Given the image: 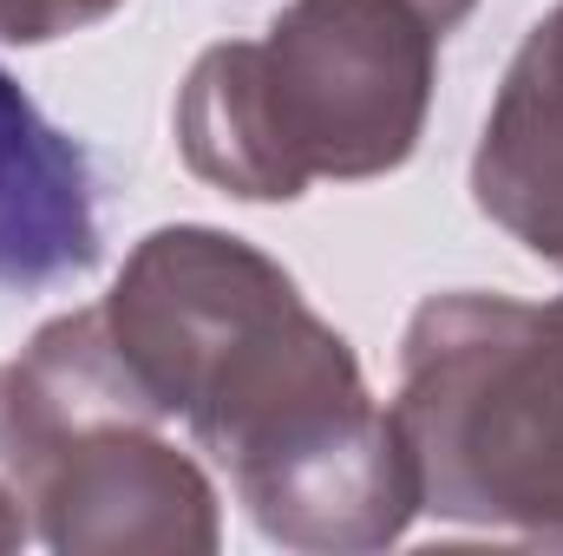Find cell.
<instances>
[{"instance_id":"6da1fadb","label":"cell","mask_w":563,"mask_h":556,"mask_svg":"<svg viewBox=\"0 0 563 556\" xmlns=\"http://www.w3.org/2000/svg\"><path fill=\"white\" fill-rule=\"evenodd\" d=\"M106 341L157 419L230 471L288 551H387L420 511L394 413L374 407L354 347L243 236L151 230L112 294Z\"/></svg>"},{"instance_id":"7a4b0ae2","label":"cell","mask_w":563,"mask_h":556,"mask_svg":"<svg viewBox=\"0 0 563 556\" xmlns=\"http://www.w3.org/2000/svg\"><path fill=\"white\" fill-rule=\"evenodd\" d=\"M432 73L439 26L413 0H288L263 40H223L190 66L177 151L243 203L380 177L420 144Z\"/></svg>"},{"instance_id":"3957f363","label":"cell","mask_w":563,"mask_h":556,"mask_svg":"<svg viewBox=\"0 0 563 556\" xmlns=\"http://www.w3.org/2000/svg\"><path fill=\"white\" fill-rule=\"evenodd\" d=\"M387 413L420 511L563 551V301L478 288L420 301Z\"/></svg>"},{"instance_id":"277c9868","label":"cell","mask_w":563,"mask_h":556,"mask_svg":"<svg viewBox=\"0 0 563 556\" xmlns=\"http://www.w3.org/2000/svg\"><path fill=\"white\" fill-rule=\"evenodd\" d=\"M40 537L66 556H210L217 491L144 419L53 432Z\"/></svg>"},{"instance_id":"5b68a950","label":"cell","mask_w":563,"mask_h":556,"mask_svg":"<svg viewBox=\"0 0 563 556\" xmlns=\"http://www.w3.org/2000/svg\"><path fill=\"white\" fill-rule=\"evenodd\" d=\"M99 263L92 157L0 73V288H53Z\"/></svg>"},{"instance_id":"8992f818","label":"cell","mask_w":563,"mask_h":556,"mask_svg":"<svg viewBox=\"0 0 563 556\" xmlns=\"http://www.w3.org/2000/svg\"><path fill=\"white\" fill-rule=\"evenodd\" d=\"M472 197L511 243L563 269V40L551 20L531 26L492 99Z\"/></svg>"},{"instance_id":"52a82bcc","label":"cell","mask_w":563,"mask_h":556,"mask_svg":"<svg viewBox=\"0 0 563 556\" xmlns=\"http://www.w3.org/2000/svg\"><path fill=\"white\" fill-rule=\"evenodd\" d=\"M53 432L33 413L20 367H0V551L40 537V478H46Z\"/></svg>"},{"instance_id":"ba28073f","label":"cell","mask_w":563,"mask_h":556,"mask_svg":"<svg viewBox=\"0 0 563 556\" xmlns=\"http://www.w3.org/2000/svg\"><path fill=\"white\" fill-rule=\"evenodd\" d=\"M119 0H0V40L13 46H46L79 26H99Z\"/></svg>"},{"instance_id":"9c48e42d","label":"cell","mask_w":563,"mask_h":556,"mask_svg":"<svg viewBox=\"0 0 563 556\" xmlns=\"http://www.w3.org/2000/svg\"><path fill=\"white\" fill-rule=\"evenodd\" d=\"M413 7H420V13L432 20V26H439V33H452V26H459V20H465L478 0H413Z\"/></svg>"},{"instance_id":"30bf717a","label":"cell","mask_w":563,"mask_h":556,"mask_svg":"<svg viewBox=\"0 0 563 556\" xmlns=\"http://www.w3.org/2000/svg\"><path fill=\"white\" fill-rule=\"evenodd\" d=\"M551 26H558V40H563V7H558V13H551Z\"/></svg>"}]
</instances>
